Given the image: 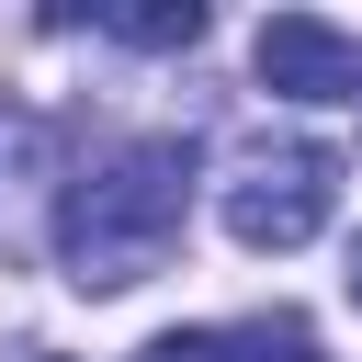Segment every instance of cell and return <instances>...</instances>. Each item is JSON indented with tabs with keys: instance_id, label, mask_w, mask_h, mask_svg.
<instances>
[{
	"instance_id": "5",
	"label": "cell",
	"mask_w": 362,
	"mask_h": 362,
	"mask_svg": "<svg viewBox=\"0 0 362 362\" xmlns=\"http://www.w3.org/2000/svg\"><path fill=\"white\" fill-rule=\"evenodd\" d=\"M226 362H317V339H305L294 317H260V328H238V339H226Z\"/></svg>"
},
{
	"instance_id": "1",
	"label": "cell",
	"mask_w": 362,
	"mask_h": 362,
	"mask_svg": "<svg viewBox=\"0 0 362 362\" xmlns=\"http://www.w3.org/2000/svg\"><path fill=\"white\" fill-rule=\"evenodd\" d=\"M181 215H192V147L181 136H136L102 170L68 181V204H57V272L79 294H124V283H147L181 249Z\"/></svg>"
},
{
	"instance_id": "6",
	"label": "cell",
	"mask_w": 362,
	"mask_h": 362,
	"mask_svg": "<svg viewBox=\"0 0 362 362\" xmlns=\"http://www.w3.org/2000/svg\"><path fill=\"white\" fill-rule=\"evenodd\" d=\"M136 362H226V328H170V339H147Z\"/></svg>"
},
{
	"instance_id": "7",
	"label": "cell",
	"mask_w": 362,
	"mask_h": 362,
	"mask_svg": "<svg viewBox=\"0 0 362 362\" xmlns=\"http://www.w3.org/2000/svg\"><path fill=\"white\" fill-rule=\"evenodd\" d=\"M351 305H362V249H351Z\"/></svg>"
},
{
	"instance_id": "4",
	"label": "cell",
	"mask_w": 362,
	"mask_h": 362,
	"mask_svg": "<svg viewBox=\"0 0 362 362\" xmlns=\"http://www.w3.org/2000/svg\"><path fill=\"white\" fill-rule=\"evenodd\" d=\"M90 23L124 34V45H192V34H204V0H102Z\"/></svg>"
},
{
	"instance_id": "3",
	"label": "cell",
	"mask_w": 362,
	"mask_h": 362,
	"mask_svg": "<svg viewBox=\"0 0 362 362\" xmlns=\"http://www.w3.org/2000/svg\"><path fill=\"white\" fill-rule=\"evenodd\" d=\"M249 68H260V90H283V102H362V34L317 23V11H272V23L249 34Z\"/></svg>"
},
{
	"instance_id": "2",
	"label": "cell",
	"mask_w": 362,
	"mask_h": 362,
	"mask_svg": "<svg viewBox=\"0 0 362 362\" xmlns=\"http://www.w3.org/2000/svg\"><path fill=\"white\" fill-rule=\"evenodd\" d=\"M215 215H226L238 249H272V260H283V249H305V238L339 215V158H328V147H294V136H283V147H249L238 181L215 192Z\"/></svg>"
}]
</instances>
